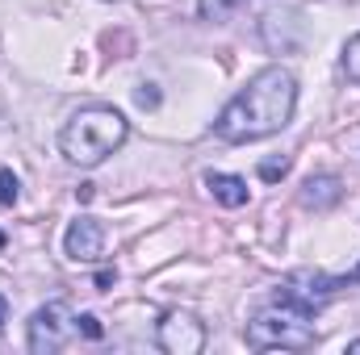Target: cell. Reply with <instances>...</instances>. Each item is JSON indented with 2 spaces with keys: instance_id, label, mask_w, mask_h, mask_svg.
<instances>
[{
  "instance_id": "obj_1",
  "label": "cell",
  "mask_w": 360,
  "mask_h": 355,
  "mask_svg": "<svg viewBox=\"0 0 360 355\" xmlns=\"http://www.w3.org/2000/svg\"><path fill=\"white\" fill-rule=\"evenodd\" d=\"M293 105H297V80H293V72H285L281 63H272L264 72H256L243 92H235L226 100V109L214 121V134L222 142H231V147L260 142V138L281 134L289 126Z\"/></svg>"
},
{
  "instance_id": "obj_2",
  "label": "cell",
  "mask_w": 360,
  "mask_h": 355,
  "mask_svg": "<svg viewBox=\"0 0 360 355\" xmlns=\"http://www.w3.org/2000/svg\"><path fill=\"white\" fill-rule=\"evenodd\" d=\"M126 134H130V121L113 105H84L63 121L59 151L76 168H96L126 142Z\"/></svg>"
},
{
  "instance_id": "obj_3",
  "label": "cell",
  "mask_w": 360,
  "mask_h": 355,
  "mask_svg": "<svg viewBox=\"0 0 360 355\" xmlns=\"http://www.w3.org/2000/svg\"><path fill=\"white\" fill-rule=\"evenodd\" d=\"M248 343L256 351H276V347H285V351H310L319 343V330H314L310 314H302V309L269 297L252 314V322H248Z\"/></svg>"
},
{
  "instance_id": "obj_4",
  "label": "cell",
  "mask_w": 360,
  "mask_h": 355,
  "mask_svg": "<svg viewBox=\"0 0 360 355\" xmlns=\"http://www.w3.org/2000/svg\"><path fill=\"white\" fill-rule=\"evenodd\" d=\"M340 288H344V276H327V272L302 267V272H289L269 297L285 301V305H293V309H302V314H310V318H319V314L335 301Z\"/></svg>"
},
{
  "instance_id": "obj_5",
  "label": "cell",
  "mask_w": 360,
  "mask_h": 355,
  "mask_svg": "<svg viewBox=\"0 0 360 355\" xmlns=\"http://www.w3.org/2000/svg\"><path fill=\"white\" fill-rule=\"evenodd\" d=\"M76 335H80L76 314H72L63 301H51V305H42V309L30 314V351L34 355L59 351V347H68Z\"/></svg>"
},
{
  "instance_id": "obj_6",
  "label": "cell",
  "mask_w": 360,
  "mask_h": 355,
  "mask_svg": "<svg viewBox=\"0 0 360 355\" xmlns=\"http://www.w3.org/2000/svg\"><path fill=\"white\" fill-rule=\"evenodd\" d=\"M155 339L168 355H197L205 347V326L193 318V314H180V309H168L155 326Z\"/></svg>"
},
{
  "instance_id": "obj_7",
  "label": "cell",
  "mask_w": 360,
  "mask_h": 355,
  "mask_svg": "<svg viewBox=\"0 0 360 355\" xmlns=\"http://www.w3.org/2000/svg\"><path fill=\"white\" fill-rule=\"evenodd\" d=\"M63 251L76 264H96L105 255V226L96 217H76L63 234Z\"/></svg>"
},
{
  "instance_id": "obj_8",
  "label": "cell",
  "mask_w": 360,
  "mask_h": 355,
  "mask_svg": "<svg viewBox=\"0 0 360 355\" xmlns=\"http://www.w3.org/2000/svg\"><path fill=\"white\" fill-rule=\"evenodd\" d=\"M205 188H210V196H214L218 205H226V209H239V205H248V180H243V176L210 172V176H205Z\"/></svg>"
},
{
  "instance_id": "obj_9",
  "label": "cell",
  "mask_w": 360,
  "mask_h": 355,
  "mask_svg": "<svg viewBox=\"0 0 360 355\" xmlns=\"http://www.w3.org/2000/svg\"><path fill=\"white\" fill-rule=\"evenodd\" d=\"M344 196V188H340V180L335 176H310L302 184V205H310V209H331L335 201Z\"/></svg>"
},
{
  "instance_id": "obj_10",
  "label": "cell",
  "mask_w": 360,
  "mask_h": 355,
  "mask_svg": "<svg viewBox=\"0 0 360 355\" xmlns=\"http://www.w3.org/2000/svg\"><path fill=\"white\" fill-rule=\"evenodd\" d=\"M239 4L243 0H197V13H201V21H226Z\"/></svg>"
},
{
  "instance_id": "obj_11",
  "label": "cell",
  "mask_w": 360,
  "mask_h": 355,
  "mask_svg": "<svg viewBox=\"0 0 360 355\" xmlns=\"http://www.w3.org/2000/svg\"><path fill=\"white\" fill-rule=\"evenodd\" d=\"M344 72H348L352 84H360V34L348 38V46H344Z\"/></svg>"
},
{
  "instance_id": "obj_12",
  "label": "cell",
  "mask_w": 360,
  "mask_h": 355,
  "mask_svg": "<svg viewBox=\"0 0 360 355\" xmlns=\"http://www.w3.org/2000/svg\"><path fill=\"white\" fill-rule=\"evenodd\" d=\"M17 196H21V180L13 172H0V205H17Z\"/></svg>"
},
{
  "instance_id": "obj_13",
  "label": "cell",
  "mask_w": 360,
  "mask_h": 355,
  "mask_svg": "<svg viewBox=\"0 0 360 355\" xmlns=\"http://www.w3.org/2000/svg\"><path fill=\"white\" fill-rule=\"evenodd\" d=\"M289 172V159H264L260 163V180H281Z\"/></svg>"
},
{
  "instance_id": "obj_14",
  "label": "cell",
  "mask_w": 360,
  "mask_h": 355,
  "mask_svg": "<svg viewBox=\"0 0 360 355\" xmlns=\"http://www.w3.org/2000/svg\"><path fill=\"white\" fill-rule=\"evenodd\" d=\"M76 326H80V335H89V339H101V322H96L92 314H80V318H76Z\"/></svg>"
},
{
  "instance_id": "obj_15",
  "label": "cell",
  "mask_w": 360,
  "mask_h": 355,
  "mask_svg": "<svg viewBox=\"0 0 360 355\" xmlns=\"http://www.w3.org/2000/svg\"><path fill=\"white\" fill-rule=\"evenodd\" d=\"M113 280H117V272H101V276H96V284H101V288H109Z\"/></svg>"
},
{
  "instance_id": "obj_16",
  "label": "cell",
  "mask_w": 360,
  "mask_h": 355,
  "mask_svg": "<svg viewBox=\"0 0 360 355\" xmlns=\"http://www.w3.org/2000/svg\"><path fill=\"white\" fill-rule=\"evenodd\" d=\"M344 284H360V264L352 267V272H348V276H344Z\"/></svg>"
},
{
  "instance_id": "obj_17",
  "label": "cell",
  "mask_w": 360,
  "mask_h": 355,
  "mask_svg": "<svg viewBox=\"0 0 360 355\" xmlns=\"http://www.w3.org/2000/svg\"><path fill=\"white\" fill-rule=\"evenodd\" d=\"M4 318H8V301L0 297V326H4Z\"/></svg>"
},
{
  "instance_id": "obj_18",
  "label": "cell",
  "mask_w": 360,
  "mask_h": 355,
  "mask_svg": "<svg viewBox=\"0 0 360 355\" xmlns=\"http://www.w3.org/2000/svg\"><path fill=\"white\" fill-rule=\"evenodd\" d=\"M348 351H360V339H352V343H348Z\"/></svg>"
},
{
  "instance_id": "obj_19",
  "label": "cell",
  "mask_w": 360,
  "mask_h": 355,
  "mask_svg": "<svg viewBox=\"0 0 360 355\" xmlns=\"http://www.w3.org/2000/svg\"><path fill=\"white\" fill-rule=\"evenodd\" d=\"M4 243H8V239H4V230H0V251H4Z\"/></svg>"
}]
</instances>
